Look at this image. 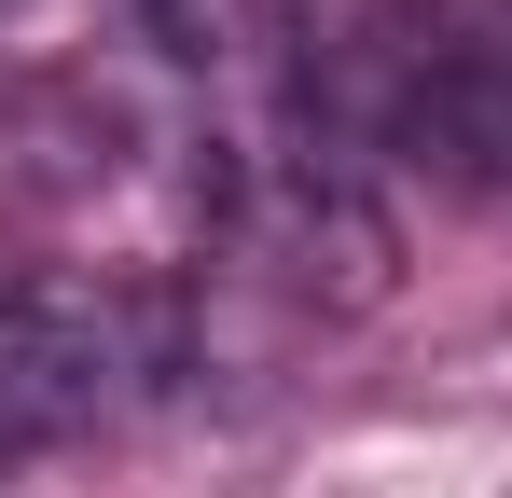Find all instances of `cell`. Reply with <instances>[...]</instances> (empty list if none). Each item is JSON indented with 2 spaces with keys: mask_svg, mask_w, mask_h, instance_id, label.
I'll return each mask as SVG.
<instances>
[{
  "mask_svg": "<svg viewBox=\"0 0 512 498\" xmlns=\"http://www.w3.org/2000/svg\"><path fill=\"white\" fill-rule=\"evenodd\" d=\"M125 374H139V346H125L111 305H84V291H0V457H42V443L97 429L125 402Z\"/></svg>",
  "mask_w": 512,
  "mask_h": 498,
  "instance_id": "cell-1",
  "label": "cell"
},
{
  "mask_svg": "<svg viewBox=\"0 0 512 498\" xmlns=\"http://www.w3.org/2000/svg\"><path fill=\"white\" fill-rule=\"evenodd\" d=\"M402 139L471 194H512V42H443L402 83Z\"/></svg>",
  "mask_w": 512,
  "mask_h": 498,
  "instance_id": "cell-2",
  "label": "cell"
}]
</instances>
